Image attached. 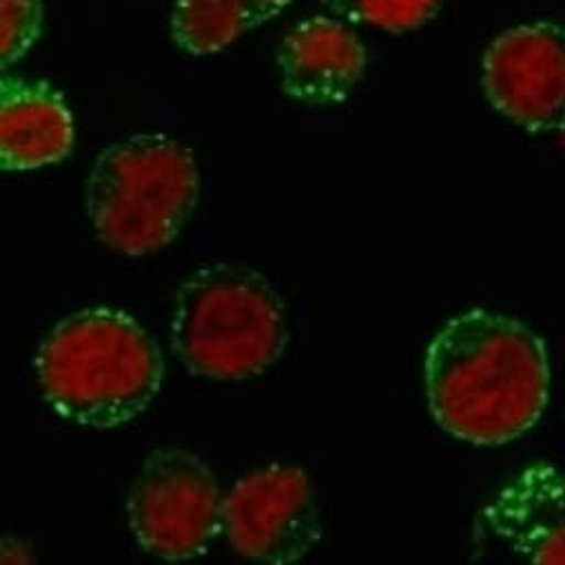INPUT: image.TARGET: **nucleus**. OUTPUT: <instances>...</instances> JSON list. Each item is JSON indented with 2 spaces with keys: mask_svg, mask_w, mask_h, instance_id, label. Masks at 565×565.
Returning a JSON list of instances; mask_svg holds the SVG:
<instances>
[{
  "mask_svg": "<svg viewBox=\"0 0 565 565\" xmlns=\"http://www.w3.org/2000/svg\"><path fill=\"white\" fill-rule=\"evenodd\" d=\"M369 52L360 36L329 17L305 19L279 45L277 70L285 94L309 107L347 100L362 83Z\"/></svg>",
  "mask_w": 565,
  "mask_h": 565,
  "instance_id": "obj_8",
  "label": "nucleus"
},
{
  "mask_svg": "<svg viewBox=\"0 0 565 565\" xmlns=\"http://www.w3.org/2000/svg\"><path fill=\"white\" fill-rule=\"evenodd\" d=\"M171 347L195 377H257L289 347L285 300L253 266L204 264L178 287Z\"/></svg>",
  "mask_w": 565,
  "mask_h": 565,
  "instance_id": "obj_3",
  "label": "nucleus"
},
{
  "mask_svg": "<svg viewBox=\"0 0 565 565\" xmlns=\"http://www.w3.org/2000/svg\"><path fill=\"white\" fill-rule=\"evenodd\" d=\"M492 532L505 539L514 552L523 554L532 563L541 565H563L565 563V519L558 521H497L490 523Z\"/></svg>",
  "mask_w": 565,
  "mask_h": 565,
  "instance_id": "obj_12",
  "label": "nucleus"
},
{
  "mask_svg": "<svg viewBox=\"0 0 565 565\" xmlns=\"http://www.w3.org/2000/svg\"><path fill=\"white\" fill-rule=\"evenodd\" d=\"M36 375L63 419L109 430L142 415L162 388L158 342L125 311L94 307L63 318L41 342Z\"/></svg>",
  "mask_w": 565,
  "mask_h": 565,
  "instance_id": "obj_2",
  "label": "nucleus"
},
{
  "mask_svg": "<svg viewBox=\"0 0 565 565\" xmlns=\"http://www.w3.org/2000/svg\"><path fill=\"white\" fill-rule=\"evenodd\" d=\"M340 17L391 34H404L426 25L444 0H327Z\"/></svg>",
  "mask_w": 565,
  "mask_h": 565,
  "instance_id": "obj_11",
  "label": "nucleus"
},
{
  "mask_svg": "<svg viewBox=\"0 0 565 565\" xmlns=\"http://www.w3.org/2000/svg\"><path fill=\"white\" fill-rule=\"evenodd\" d=\"M200 200L193 151L169 136H134L103 149L85 184L89 222L103 244L127 257L169 246Z\"/></svg>",
  "mask_w": 565,
  "mask_h": 565,
  "instance_id": "obj_4",
  "label": "nucleus"
},
{
  "mask_svg": "<svg viewBox=\"0 0 565 565\" xmlns=\"http://www.w3.org/2000/svg\"><path fill=\"white\" fill-rule=\"evenodd\" d=\"M488 103L532 134H565V28L550 21L499 34L483 54Z\"/></svg>",
  "mask_w": 565,
  "mask_h": 565,
  "instance_id": "obj_7",
  "label": "nucleus"
},
{
  "mask_svg": "<svg viewBox=\"0 0 565 565\" xmlns=\"http://www.w3.org/2000/svg\"><path fill=\"white\" fill-rule=\"evenodd\" d=\"M294 0H175L171 39L191 56H209L268 23Z\"/></svg>",
  "mask_w": 565,
  "mask_h": 565,
  "instance_id": "obj_10",
  "label": "nucleus"
},
{
  "mask_svg": "<svg viewBox=\"0 0 565 565\" xmlns=\"http://www.w3.org/2000/svg\"><path fill=\"white\" fill-rule=\"evenodd\" d=\"M222 516L231 547L255 563H298L324 534L316 488L300 466L270 463L242 477Z\"/></svg>",
  "mask_w": 565,
  "mask_h": 565,
  "instance_id": "obj_6",
  "label": "nucleus"
},
{
  "mask_svg": "<svg viewBox=\"0 0 565 565\" xmlns=\"http://www.w3.org/2000/svg\"><path fill=\"white\" fill-rule=\"evenodd\" d=\"M74 118L58 89L45 81L3 76L0 83V167L32 171L72 153Z\"/></svg>",
  "mask_w": 565,
  "mask_h": 565,
  "instance_id": "obj_9",
  "label": "nucleus"
},
{
  "mask_svg": "<svg viewBox=\"0 0 565 565\" xmlns=\"http://www.w3.org/2000/svg\"><path fill=\"white\" fill-rule=\"evenodd\" d=\"M224 499L204 459L184 448L149 452L127 497L129 527L142 550L164 561L209 552L224 530Z\"/></svg>",
  "mask_w": 565,
  "mask_h": 565,
  "instance_id": "obj_5",
  "label": "nucleus"
},
{
  "mask_svg": "<svg viewBox=\"0 0 565 565\" xmlns=\"http://www.w3.org/2000/svg\"><path fill=\"white\" fill-rule=\"evenodd\" d=\"M424 384L439 428L472 446H505L541 419L550 360L543 340L521 320L475 309L433 338Z\"/></svg>",
  "mask_w": 565,
  "mask_h": 565,
  "instance_id": "obj_1",
  "label": "nucleus"
},
{
  "mask_svg": "<svg viewBox=\"0 0 565 565\" xmlns=\"http://www.w3.org/2000/svg\"><path fill=\"white\" fill-rule=\"evenodd\" d=\"M43 0H0V63L3 70L23 61L43 34Z\"/></svg>",
  "mask_w": 565,
  "mask_h": 565,
  "instance_id": "obj_13",
  "label": "nucleus"
}]
</instances>
